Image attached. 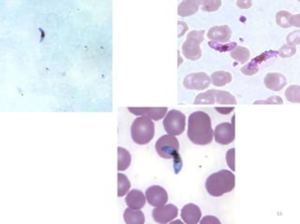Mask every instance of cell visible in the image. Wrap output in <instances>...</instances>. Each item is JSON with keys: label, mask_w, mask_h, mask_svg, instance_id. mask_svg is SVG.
<instances>
[{"label": "cell", "mask_w": 300, "mask_h": 224, "mask_svg": "<svg viewBox=\"0 0 300 224\" xmlns=\"http://www.w3.org/2000/svg\"><path fill=\"white\" fill-rule=\"evenodd\" d=\"M276 21L277 24L283 28H288L292 26L299 27L300 25L299 14L292 15L291 13L284 11L277 13Z\"/></svg>", "instance_id": "cell-16"}, {"label": "cell", "mask_w": 300, "mask_h": 224, "mask_svg": "<svg viewBox=\"0 0 300 224\" xmlns=\"http://www.w3.org/2000/svg\"><path fill=\"white\" fill-rule=\"evenodd\" d=\"M230 55L239 64H245L250 60L251 53L247 48L236 45L233 50H231Z\"/></svg>", "instance_id": "cell-23"}, {"label": "cell", "mask_w": 300, "mask_h": 224, "mask_svg": "<svg viewBox=\"0 0 300 224\" xmlns=\"http://www.w3.org/2000/svg\"><path fill=\"white\" fill-rule=\"evenodd\" d=\"M264 83L266 88L274 92H279L284 88L287 80L281 73H268L264 77Z\"/></svg>", "instance_id": "cell-15"}, {"label": "cell", "mask_w": 300, "mask_h": 224, "mask_svg": "<svg viewBox=\"0 0 300 224\" xmlns=\"http://www.w3.org/2000/svg\"><path fill=\"white\" fill-rule=\"evenodd\" d=\"M277 52H265L264 54H261L258 57L252 60L250 64L245 65L244 67L241 68V71L247 75V76H252L253 74L257 73L259 70V64L264 62L266 59H268L272 56L276 55Z\"/></svg>", "instance_id": "cell-18"}, {"label": "cell", "mask_w": 300, "mask_h": 224, "mask_svg": "<svg viewBox=\"0 0 300 224\" xmlns=\"http://www.w3.org/2000/svg\"><path fill=\"white\" fill-rule=\"evenodd\" d=\"M157 154L163 159H174L175 165L179 157V142L172 135H165L160 137L155 145Z\"/></svg>", "instance_id": "cell-5"}, {"label": "cell", "mask_w": 300, "mask_h": 224, "mask_svg": "<svg viewBox=\"0 0 300 224\" xmlns=\"http://www.w3.org/2000/svg\"><path fill=\"white\" fill-rule=\"evenodd\" d=\"M131 134L134 143L146 145L154 138L155 124L151 119L140 116L132 123Z\"/></svg>", "instance_id": "cell-3"}, {"label": "cell", "mask_w": 300, "mask_h": 224, "mask_svg": "<svg viewBox=\"0 0 300 224\" xmlns=\"http://www.w3.org/2000/svg\"><path fill=\"white\" fill-rule=\"evenodd\" d=\"M202 217L201 209L194 204H188L181 209V218L187 224H197Z\"/></svg>", "instance_id": "cell-14"}, {"label": "cell", "mask_w": 300, "mask_h": 224, "mask_svg": "<svg viewBox=\"0 0 300 224\" xmlns=\"http://www.w3.org/2000/svg\"><path fill=\"white\" fill-rule=\"evenodd\" d=\"M221 5H222V1H220V0H216V1L203 0V1H201L200 6L204 12H216L220 9Z\"/></svg>", "instance_id": "cell-26"}, {"label": "cell", "mask_w": 300, "mask_h": 224, "mask_svg": "<svg viewBox=\"0 0 300 224\" xmlns=\"http://www.w3.org/2000/svg\"><path fill=\"white\" fill-rule=\"evenodd\" d=\"M294 41H295L296 45H298L300 42L299 31H295L294 33H291L290 35L287 36V42L290 44V46H294Z\"/></svg>", "instance_id": "cell-30"}, {"label": "cell", "mask_w": 300, "mask_h": 224, "mask_svg": "<svg viewBox=\"0 0 300 224\" xmlns=\"http://www.w3.org/2000/svg\"><path fill=\"white\" fill-rule=\"evenodd\" d=\"M178 208L173 204L163 205L153 209L152 217L158 223L166 224L171 222L173 219L177 217Z\"/></svg>", "instance_id": "cell-9"}, {"label": "cell", "mask_w": 300, "mask_h": 224, "mask_svg": "<svg viewBox=\"0 0 300 224\" xmlns=\"http://www.w3.org/2000/svg\"><path fill=\"white\" fill-rule=\"evenodd\" d=\"M129 111L136 116H144L154 121L163 119L167 113V107H129Z\"/></svg>", "instance_id": "cell-12"}, {"label": "cell", "mask_w": 300, "mask_h": 224, "mask_svg": "<svg viewBox=\"0 0 300 224\" xmlns=\"http://www.w3.org/2000/svg\"><path fill=\"white\" fill-rule=\"evenodd\" d=\"M124 220L127 224H144L145 218L140 209L128 208L124 211Z\"/></svg>", "instance_id": "cell-21"}, {"label": "cell", "mask_w": 300, "mask_h": 224, "mask_svg": "<svg viewBox=\"0 0 300 224\" xmlns=\"http://www.w3.org/2000/svg\"><path fill=\"white\" fill-rule=\"evenodd\" d=\"M186 127V116L176 109L167 112L163 119V128L166 133L172 136H180Z\"/></svg>", "instance_id": "cell-7"}, {"label": "cell", "mask_w": 300, "mask_h": 224, "mask_svg": "<svg viewBox=\"0 0 300 224\" xmlns=\"http://www.w3.org/2000/svg\"><path fill=\"white\" fill-rule=\"evenodd\" d=\"M145 198L151 207H162L168 202V194L161 186H151L145 191Z\"/></svg>", "instance_id": "cell-10"}, {"label": "cell", "mask_w": 300, "mask_h": 224, "mask_svg": "<svg viewBox=\"0 0 300 224\" xmlns=\"http://www.w3.org/2000/svg\"><path fill=\"white\" fill-rule=\"evenodd\" d=\"M171 223H172V224H173V223L182 224V223H183V222H182V221H181V220H180V219H176V220H174V219H173V220H172V221H171Z\"/></svg>", "instance_id": "cell-34"}, {"label": "cell", "mask_w": 300, "mask_h": 224, "mask_svg": "<svg viewBox=\"0 0 300 224\" xmlns=\"http://www.w3.org/2000/svg\"><path fill=\"white\" fill-rule=\"evenodd\" d=\"M232 79L233 78H232L231 73H229L227 71L221 70L212 73V75L210 77V81L214 86L222 87V86H225L229 83H231Z\"/></svg>", "instance_id": "cell-20"}, {"label": "cell", "mask_w": 300, "mask_h": 224, "mask_svg": "<svg viewBox=\"0 0 300 224\" xmlns=\"http://www.w3.org/2000/svg\"><path fill=\"white\" fill-rule=\"evenodd\" d=\"M232 36V30L228 25H220V26H214L210 28L207 33V38L212 42H218V43H226L230 41Z\"/></svg>", "instance_id": "cell-13"}, {"label": "cell", "mask_w": 300, "mask_h": 224, "mask_svg": "<svg viewBox=\"0 0 300 224\" xmlns=\"http://www.w3.org/2000/svg\"><path fill=\"white\" fill-rule=\"evenodd\" d=\"M210 77L204 72H197L189 74L183 81V85L188 90L203 91L209 87Z\"/></svg>", "instance_id": "cell-8"}, {"label": "cell", "mask_w": 300, "mask_h": 224, "mask_svg": "<svg viewBox=\"0 0 300 224\" xmlns=\"http://www.w3.org/2000/svg\"><path fill=\"white\" fill-rule=\"evenodd\" d=\"M117 180H118V183H117V196L118 197H122V196H124V195H127L128 194V192L130 191L131 189V182H130V180H129V178L127 177V176H125L124 174H122V173H118V175H117Z\"/></svg>", "instance_id": "cell-24"}, {"label": "cell", "mask_w": 300, "mask_h": 224, "mask_svg": "<svg viewBox=\"0 0 300 224\" xmlns=\"http://www.w3.org/2000/svg\"><path fill=\"white\" fill-rule=\"evenodd\" d=\"M201 5L200 0H192V1H183L178 6V15L181 17H186L194 14L198 12Z\"/></svg>", "instance_id": "cell-19"}, {"label": "cell", "mask_w": 300, "mask_h": 224, "mask_svg": "<svg viewBox=\"0 0 300 224\" xmlns=\"http://www.w3.org/2000/svg\"><path fill=\"white\" fill-rule=\"evenodd\" d=\"M282 103H283V101L280 96L274 95V96H271L269 98H267L266 100L256 101V102H254V105H258V104H262V105H264V104H267V105H282Z\"/></svg>", "instance_id": "cell-28"}, {"label": "cell", "mask_w": 300, "mask_h": 224, "mask_svg": "<svg viewBox=\"0 0 300 224\" xmlns=\"http://www.w3.org/2000/svg\"><path fill=\"white\" fill-rule=\"evenodd\" d=\"M234 106L233 107H216V110L220 112L221 114H229L232 110H234Z\"/></svg>", "instance_id": "cell-32"}, {"label": "cell", "mask_w": 300, "mask_h": 224, "mask_svg": "<svg viewBox=\"0 0 300 224\" xmlns=\"http://www.w3.org/2000/svg\"><path fill=\"white\" fill-rule=\"evenodd\" d=\"M286 99L293 102V103H299L300 102V87L297 85H292L285 91Z\"/></svg>", "instance_id": "cell-25"}, {"label": "cell", "mask_w": 300, "mask_h": 224, "mask_svg": "<svg viewBox=\"0 0 300 224\" xmlns=\"http://www.w3.org/2000/svg\"><path fill=\"white\" fill-rule=\"evenodd\" d=\"M237 6H239L241 9H249L250 7L252 6V2H242V1H238L237 2Z\"/></svg>", "instance_id": "cell-33"}, {"label": "cell", "mask_w": 300, "mask_h": 224, "mask_svg": "<svg viewBox=\"0 0 300 224\" xmlns=\"http://www.w3.org/2000/svg\"><path fill=\"white\" fill-rule=\"evenodd\" d=\"M235 177L234 173L222 169L211 174L206 178L205 189L211 196L221 197L234 189Z\"/></svg>", "instance_id": "cell-2"}, {"label": "cell", "mask_w": 300, "mask_h": 224, "mask_svg": "<svg viewBox=\"0 0 300 224\" xmlns=\"http://www.w3.org/2000/svg\"><path fill=\"white\" fill-rule=\"evenodd\" d=\"M213 136H215V140L218 144L221 145H229L234 141V127L229 123H222L218 124L213 133Z\"/></svg>", "instance_id": "cell-11"}, {"label": "cell", "mask_w": 300, "mask_h": 224, "mask_svg": "<svg viewBox=\"0 0 300 224\" xmlns=\"http://www.w3.org/2000/svg\"><path fill=\"white\" fill-rule=\"evenodd\" d=\"M204 30L192 31L188 34L186 42L182 45V53L187 59L196 61L202 56L200 44L204 42Z\"/></svg>", "instance_id": "cell-6"}, {"label": "cell", "mask_w": 300, "mask_h": 224, "mask_svg": "<svg viewBox=\"0 0 300 224\" xmlns=\"http://www.w3.org/2000/svg\"><path fill=\"white\" fill-rule=\"evenodd\" d=\"M234 152H235V148H230L228 152L226 153V162H227V165L231 170H233L234 172L235 170V166H234Z\"/></svg>", "instance_id": "cell-29"}, {"label": "cell", "mask_w": 300, "mask_h": 224, "mask_svg": "<svg viewBox=\"0 0 300 224\" xmlns=\"http://www.w3.org/2000/svg\"><path fill=\"white\" fill-rule=\"evenodd\" d=\"M213 129L211 119L207 113L195 111L188 120V137L191 141L199 146H205L213 140Z\"/></svg>", "instance_id": "cell-1"}, {"label": "cell", "mask_w": 300, "mask_h": 224, "mask_svg": "<svg viewBox=\"0 0 300 224\" xmlns=\"http://www.w3.org/2000/svg\"><path fill=\"white\" fill-rule=\"evenodd\" d=\"M296 53V49L294 46H290V45H284L282 46L280 51H279V54L282 58H287V57H292Z\"/></svg>", "instance_id": "cell-27"}, {"label": "cell", "mask_w": 300, "mask_h": 224, "mask_svg": "<svg viewBox=\"0 0 300 224\" xmlns=\"http://www.w3.org/2000/svg\"><path fill=\"white\" fill-rule=\"evenodd\" d=\"M127 206L132 209H142L145 205L146 198L144 196L143 192L139 190H132L130 193H128L126 196Z\"/></svg>", "instance_id": "cell-17"}, {"label": "cell", "mask_w": 300, "mask_h": 224, "mask_svg": "<svg viewBox=\"0 0 300 224\" xmlns=\"http://www.w3.org/2000/svg\"><path fill=\"white\" fill-rule=\"evenodd\" d=\"M218 107H233L236 105V99L229 92L221 90H208L196 96L194 105H214Z\"/></svg>", "instance_id": "cell-4"}, {"label": "cell", "mask_w": 300, "mask_h": 224, "mask_svg": "<svg viewBox=\"0 0 300 224\" xmlns=\"http://www.w3.org/2000/svg\"><path fill=\"white\" fill-rule=\"evenodd\" d=\"M201 223H219L221 224V221L214 216H205L201 221Z\"/></svg>", "instance_id": "cell-31"}, {"label": "cell", "mask_w": 300, "mask_h": 224, "mask_svg": "<svg viewBox=\"0 0 300 224\" xmlns=\"http://www.w3.org/2000/svg\"><path fill=\"white\" fill-rule=\"evenodd\" d=\"M118 153V161H117V170L118 171H125L128 169L132 163V156L129 151L125 150L124 147H117Z\"/></svg>", "instance_id": "cell-22"}]
</instances>
